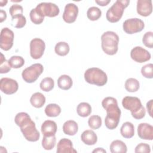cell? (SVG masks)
I'll return each instance as SVG.
<instances>
[{"instance_id":"obj_16","label":"cell","mask_w":153,"mask_h":153,"mask_svg":"<svg viewBox=\"0 0 153 153\" xmlns=\"http://www.w3.org/2000/svg\"><path fill=\"white\" fill-rule=\"evenodd\" d=\"M137 13L141 16L147 17L152 11V1L151 0H138L137 1Z\"/></svg>"},{"instance_id":"obj_44","label":"cell","mask_w":153,"mask_h":153,"mask_svg":"<svg viewBox=\"0 0 153 153\" xmlns=\"http://www.w3.org/2000/svg\"><path fill=\"white\" fill-rule=\"evenodd\" d=\"M93 153L94 152H106V151L102 148H97L95 149H94L93 151H92Z\"/></svg>"},{"instance_id":"obj_15","label":"cell","mask_w":153,"mask_h":153,"mask_svg":"<svg viewBox=\"0 0 153 153\" xmlns=\"http://www.w3.org/2000/svg\"><path fill=\"white\" fill-rule=\"evenodd\" d=\"M137 134L144 140H152L153 139V127L148 123H140L137 126Z\"/></svg>"},{"instance_id":"obj_39","label":"cell","mask_w":153,"mask_h":153,"mask_svg":"<svg viewBox=\"0 0 153 153\" xmlns=\"http://www.w3.org/2000/svg\"><path fill=\"white\" fill-rule=\"evenodd\" d=\"M9 12L11 17H13L18 15H22L23 13V9L20 5L14 4L10 7Z\"/></svg>"},{"instance_id":"obj_41","label":"cell","mask_w":153,"mask_h":153,"mask_svg":"<svg viewBox=\"0 0 153 153\" xmlns=\"http://www.w3.org/2000/svg\"><path fill=\"white\" fill-rule=\"evenodd\" d=\"M146 108H147V111L148 112L149 114V115H150V117L152 116V99L150 100L149 102H147L146 103Z\"/></svg>"},{"instance_id":"obj_9","label":"cell","mask_w":153,"mask_h":153,"mask_svg":"<svg viewBox=\"0 0 153 153\" xmlns=\"http://www.w3.org/2000/svg\"><path fill=\"white\" fill-rule=\"evenodd\" d=\"M145 27L144 22L140 19L132 18L126 20L123 25L124 31L128 34L141 32Z\"/></svg>"},{"instance_id":"obj_37","label":"cell","mask_w":153,"mask_h":153,"mask_svg":"<svg viewBox=\"0 0 153 153\" xmlns=\"http://www.w3.org/2000/svg\"><path fill=\"white\" fill-rule=\"evenodd\" d=\"M142 75L146 78L151 79L153 77V65L152 63H148L143 66L141 69Z\"/></svg>"},{"instance_id":"obj_20","label":"cell","mask_w":153,"mask_h":153,"mask_svg":"<svg viewBox=\"0 0 153 153\" xmlns=\"http://www.w3.org/2000/svg\"><path fill=\"white\" fill-rule=\"evenodd\" d=\"M78 130V124L74 120H68L63 125V131L65 134L75 135Z\"/></svg>"},{"instance_id":"obj_29","label":"cell","mask_w":153,"mask_h":153,"mask_svg":"<svg viewBox=\"0 0 153 153\" xmlns=\"http://www.w3.org/2000/svg\"><path fill=\"white\" fill-rule=\"evenodd\" d=\"M139 82L135 78H130L126 81L125 88L128 92H136L139 90Z\"/></svg>"},{"instance_id":"obj_12","label":"cell","mask_w":153,"mask_h":153,"mask_svg":"<svg viewBox=\"0 0 153 153\" xmlns=\"http://www.w3.org/2000/svg\"><path fill=\"white\" fill-rule=\"evenodd\" d=\"M130 57L137 63H143L149 60L151 56L148 50L142 47L137 46L131 50Z\"/></svg>"},{"instance_id":"obj_6","label":"cell","mask_w":153,"mask_h":153,"mask_svg":"<svg viewBox=\"0 0 153 153\" xmlns=\"http://www.w3.org/2000/svg\"><path fill=\"white\" fill-rule=\"evenodd\" d=\"M130 3L128 0H117L108 10L106 17L111 23L118 22L123 16L124 9L128 7Z\"/></svg>"},{"instance_id":"obj_26","label":"cell","mask_w":153,"mask_h":153,"mask_svg":"<svg viewBox=\"0 0 153 153\" xmlns=\"http://www.w3.org/2000/svg\"><path fill=\"white\" fill-rule=\"evenodd\" d=\"M45 113L48 117H56L61 113V108L57 104L50 103L45 107Z\"/></svg>"},{"instance_id":"obj_28","label":"cell","mask_w":153,"mask_h":153,"mask_svg":"<svg viewBox=\"0 0 153 153\" xmlns=\"http://www.w3.org/2000/svg\"><path fill=\"white\" fill-rule=\"evenodd\" d=\"M69 46L66 42H57L54 47L55 53L60 56H65L69 52Z\"/></svg>"},{"instance_id":"obj_3","label":"cell","mask_w":153,"mask_h":153,"mask_svg":"<svg viewBox=\"0 0 153 153\" xmlns=\"http://www.w3.org/2000/svg\"><path fill=\"white\" fill-rule=\"evenodd\" d=\"M122 105L124 108L130 111L132 117L136 120H140L145 116V108L137 97H124L122 100Z\"/></svg>"},{"instance_id":"obj_34","label":"cell","mask_w":153,"mask_h":153,"mask_svg":"<svg viewBox=\"0 0 153 153\" xmlns=\"http://www.w3.org/2000/svg\"><path fill=\"white\" fill-rule=\"evenodd\" d=\"M89 127L93 130L99 128L102 126V119L100 116L97 115H91L88 120Z\"/></svg>"},{"instance_id":"obj_45","label":"cell","mask_w":153,"mask_h":153,"mask_svg":"<svg viewBox=\"0 0 153 153\" xmlns=\"http://www.w3.org/2000/svg\"><path fill=\"white\" fill-rule=\"evenodd\" d=\"M7 1H0V3H1V7H3V6H4V5H6V4L7 3Z\"/></svg>"},{"instance_id":"obj_35","label":"cell","mask_w":153,"mask_h":153,"mask_svg":"<svg viewBox=\"0 0 153 153\" xmlns=\"http://www.w3.org/2000/svg\"><path fill=\"white\" fill-rule=\"evenodd\" d=\"M30 19L31 22L35 25H40L42 23L44 20V17L42 16L40 14H39L35 10V8H33L30 11Z\"/></svg>"},{"instance_id":"obj_10","label":"cell","mask_w":153,"mask_h":153,"mask_svg":"<svg viewBox=\"0 0 153 153\" xmlns=\"http://www.w3.org/2000/svg\"><path fill=\"white\" fill-rule=\"evenodd\" d=\"M45 48L44 41L38 38H33L30 42V54L33 59H39L44 54Z\"/></svg>"},{"instance_id":"obj_21","label":"cell","mask_w":153,"mask_h":153,"mask_svg":"<svg viewBox=\"0 0 153 153\" xmlns=\"http://www.w3.org/2000/svg\"><path fill=\"white\" fill-rule=\"evenodd\" d=\"M120 133L124 138L129 139L132 137L134 134V125L128 121L124 123L120 128Z\"/></svg>"},{"instance_id":"obj_43","label":"cell","mask_w":153,"mask_h":153,"mask_svg":"<svg viewBox=\"0 0 153 153\" xmlns=\"http://www.w3.org/2000/svg\"><path fill=\"white\" fill-rule=\"evenodd\" d=\"M7 19V13L5 11H4L3 10H1L0 11V22L1 23L3 22L4 20H5V19Z\"/></svg>"},{"instance_id":"obj_30","label":"cell","mask_w":153,"mask_h":153,"mask_svg":"<svg viewBox=\"0 0 153 153\" xmlns=\"http://www.w3.org/2000/svg\"><path fill=\"white\" fill-rule=\"evenodd\" d=\"M101 10L96 7H91L87 11V16L88 19L91 21L97 20L101 17Z\"/></svg>"},{"instance_id":"obj_19","label":"cell","mask_w":153,"mask_h":153,"mask_svg":"<svg viewBox=\"0 0 153 153\" xmlns=\"http://www.w3.org/2000/svg\"><path fill=\"white\" fill-rule=\"evenodd\" d=\"M81 139L87 145H93L97 141V136L93 130H86L81 134Z\"/></svg>"},{"instance_id":"obj_5","label":"cell","mask_w":153,"mask_h":153,"mask_svg":"<svg viewBox=\"0 0 153 153\" xmlns=\"http://www.w3.org/2000/svg\"><path fill=\"white\" fill-rule=\"evenodd\" d=\"M84 79L87 82L97 86H103L108 81L106 73L98 68H91L87 69L84 73Z\"/></svg>"},{"instance_id":"obj_1","label":"cell","mask_w":153,"mask_h":153,"mask_svg":"<svg viewBox=\"0 0 153 153\" xmlns=\"http://www.w3.org/2000/svg\"><path fill=\"white\" fill-rule=\"evenodd\" d=\"M14 121L17 126L20 127L23 136L27 140L36 142L39 140L40 134L36 128L35 123L27 113H18L14 118Z\"/></svg>"},{"instance_id":"obj_7","label":"cell","mask_w":153,"mask_h":153,"mask_svg":"<svg viewBox=\"0 0 153 153\" xmlns=\"http://www.w3.org/2000/svg\"><path fill=\"white\" fill-rule=\"evenodd\" d=\"M43 71L44 67L41 63L33 64L23 71L22 78L26 82H34L43 72Z\"/></svg>"},{"instance_id":"obj_13","label":"cell","mask_w":153,"mask_h":153,"mask_svg":"<svg viewBox=\"0 0 153 153\" xmlns=\"http://www.w3.org/2000/svg\"><path fill=\"white\" fill-rule=\"evenodd\" d=\"M19 88L17 82L12 78H2L0 80V89L6 94H13L17 92Z\"/></svg>"},{"instance_id":"obj_18","label":"cell","mask_w":153,"mask_h":153,"mask_svg":"<svg viewBox=\"0 0 153 153\" xmlns=\"http://www.w3.org/2000/svg\"><path fill=\"white\" fill-rule=\"evenodd\" d=\"M41 130L44 136L55 135L57 130V126L54 121L46 120L42 124Z\"/></svg>"},{"instance_id":"obj_32","label":"cell","mask_w":153,"mask_h":153,"mask_svg":"<svg viewBox=\"0 0 153 153\" xmlns=\"http://www.w3.org/2000/svg\"><path fill=\"white\" fill-rule=\"evenodd\" d=\"M26 23V19L23 14L13 17L11 19V25L16 28H22Z\"/></svg>"},{"instance_id":"obj_38","label":"cell","mask_w":153,"mask_h":153,"mask_svg":"<svg viewBox=\"0 0 153 153\" xmlns=\"http://www.w3.org/2000/svg\"><path fill=\"white\" fill-rule=\"evenodd\" d=\"M142 42L143 44L150 48L153 47V33L152 32H146L142 38Z\"/></svg>"},{"instance_id":"obj_24","label":"cell","mask_w":153,"mask_h":153,"mask_svg":"<svg viewBox=\"0 0 153 153\" xmlns=\"http://www.w3.org/2000/svg\"><path fill=\"white\" fill-rule=\"evenodd\" d=\"M72 79L69 75H62L57 79L58 87L64 90H69L72 86Z\"/></svg>"},{"instance_id":"obj_27","label":"cell","mask_w":153,"mask_h":153,"mask_svg":"<svg viewBox=\"0 0 153 153\" xmlns=\"http://www.w3.org/2000/svg\"><path fill=\"white\" fill-rule=\"evenodd\" d=\"M56 143L55 135L44 136L42 140V146L45 150H51L54 148Z\"/></svg>"},{"instance_id":"obj_11","label":"cell","mask_w":153,"mask_h":153,"mask_svg":"<svg viewBox=\"0 0 153 153\" xmlns=\"http://www.w3.org/2000/svg\"><path fill=\"white\" fill-rule=\"evenodd\" d=\"M14 34V32L8 27H4L1 31L0 47L4 51H8L13 45Z\"/></svg>"},{"instance_id":"obj_25","label":"cell","mask_w":153,"mask_h":153,"mask_svg":"<svg viewBox=\"0 0 153 153\" xmlns=\"http://www.w3.org/2000/svg\"><path fill=\"white\" fill-rule=\"evenodd\" d=\"M76 112L79 116L87 117L91 113V106L87 102H81L77 106Z\"/></svg>"},{"instance_id":"obj_4","label":"cell","mask_w":153,"mask_h":153,"mask_svg":"<svg viewBox=\"0 0 153 153\" xmlns=\"http://www.w3.org/2000/svg\"><path fill=\"white\" fill-rule=\"evenodd\" d=\"M101 46L106 54L112 56L117 53L118 50L119 36L113 31L104 32L101 36Z\"/></svg>"},{"instance_id":"obj_36","label":"cell","mask_w":153,"mask_h":153,"mask_svg":"<svg viewBox=\"0 0 153 153\" xmlns=\"http://www.w3.org/2000/svg\"><path fill=\"white\" fill-rule=\"evenodd\" d=\"M11 66L4 54L1 53V58H0V73L1 74H5L10 72L11 70Z\"/></svg>"},{"instance_id":"obj_2","label":"cell","mask_w":153,"mask_h":153,"mask_svg":"<svg viewBox=\"0 0 153 153\" xmlns=\"http://www.w3.org/2000/svg\"><path fill=\"white\" fill-rule=\"evenodd\" d=\"M102 105L107 113L105 118L106 127L110 130L115 129L118 125L121 114L117 99L112 97H106L102 100Z\"/></svg>"},{"instance_id":"obj_17","label":"cell","mask_w":153,"mask_h":153,"mask_svg":"<svg viewBox=\"0 0 153 153\" xmlns=\"http://www.w3.org/2000/svg\"><path fill=\"white\" fill-rule=\"evenodd\" d=\"M56 152L57 153H76L72 145L71 140L67 138H63L59 140L57 146Z\"/></svg>"},{"instance_id":"obj_42","label":"cell","mask_w":153,"mask_h":153,"mask_svg":"<svg viewBox=\"0 0 153 153\" xmlns=\"http://www.w3.org/2000/svg\"><path fill=\"white\" fill-rule=\"evenodd\" d=\"M96 3H97L100 6H106L110 2V0H96Z\"/></svg>"},{"instance_id":"obj_22","label":"cell","mask_w":153,"mask_h":153,"mask_svg":"<svg viewBox=\"0 0 153 153\" xmlns=\"http://www.w3.org/2000/svg\"><path fill=\"white\" fill-rule=\"evenodd\" d=\"M30 102L33 107L36 108H40L45 104V97L41 93L36 92L31 96Z\"/></svg>"},{"instance_id":"obj_40","label":"cell","mask_w":153,"mask_h":153,"mask_svg":"<svg viewBox=\"0 0 153 153\" xmlns=\"http://www.w3.org/2000/svg\"><path fill=\"white\" fill-rule=\"evenodd\" d=\"M136 153L143 152V153H149L151 152V147L149 145L145 143H140L138 144L134 149Z\"/></svg>"},{"instance_id":"obj_33","label":"cell","mask_w":153,"mask_h":153,"mask_svg":"<svg viewBox=\"0 0 153 153\" xmlns=\"http://www.w3.org/2000/svg\"><path fill=\"white\" fill-rule=\"evenodd\" d=\"M11 68L17 69L22 67L25 64L24 59L19 56H13L8 60Z\"/></svg>"},{"instance_id":"obj_14","label":"cell","mask_w":153,"mask_h":153,"mask_svg":"<svg viewBox=\"0 0 153 153\" xmlns=\"http://www.w3.org/2000/svg\"><path fill=\"white\" fill-rule=\"evenodd\" d=\"M78 14V7L74 3L67 4L64 9L62 15L63 20L67 23H74Z\"/></svg>"},{"instance_id":"obj_8","label":"cell","mask_w":153,"mask_h":153,"mask_svg":"<svg viewBox=\"0 0 153 153\" xmlns=\"http://www.w3.org/2000/svg\"><path fill=\"white\" fill-rule=\"evenodd\" d=\"M42 16L54 17L59 15L60 10L57 5L51 2H41L35 8Z\"/></svg>"},{"instance_id":"obj_31","label":"cell","mask_w":153,"mask_h":153,"mask_svg":"<svg viewBox=\"0 0 153 153\" xmlns=\"http://www.w3.org/2000/svg\"><path fill=\"white\" fill-rule=\"evenodd\" d=\"M39 86L42 90L46 92L50 91L54 88V80L51 77L44 78L40 82Z\"/></svg>"},{"instance_id":"obj_23","label":"cell","mask_w":153,"mask_h":153,"mask_svg":"<svg viewBox=\"0 0 153 153\" xmlns=\"http://www.w3.org/2000/svg\"><path fill=\"white\" fill-rule=\"evenodd\" d=\"M110 151L112 153H126L127 151V147L123 141L115 140L110 145Z\"/></svg>"}]
</instances>
